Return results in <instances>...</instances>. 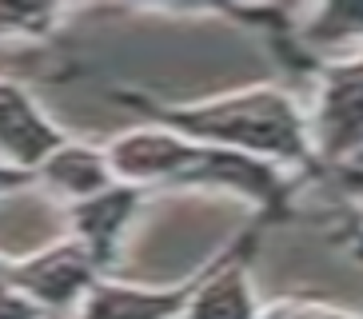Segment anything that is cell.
Listing matches in <instances>:
<instances>
[{
	"mask_svg": "<svg viewBox=\"0 0 363 319\" xmlns=\"http://www.w3.org/2000/svg\"><path fill=\"white\" fill-rule=\"evenodd\" d=\"M112 184H116V176H112L104 144H88V140L72 136L36 168V188H48L52 196H60L65 208L88 200V196H100Z\"/></svg>",
	"mask_w": 363,
	"mask_h": 319,
	"instance_id": "obj_9",
	"label": "cell"
},
{
	"mask_svg": "<svg viewBox=\"0 0 363 319\" xmlns=\"http://www.w3.org/2000/svg\"><path fill=\"white\" fill-rule=\"evenodd\" d=\"M24 188H36V176L33 172L16 168V164H9V160H0V200L4 196H16V191Z\"/></svg>",
	"mask_w": 363,
	"mask_h": 319,
	"instance_id": "obj_16",
	"label": "cell"
},
{
	"mask_svg": "<svg viewBox=\"0 0 363 319\" xmlns=\"http://www.w3.org/2000/svg\"><path fill=\"white\" fill-rule=\"evenodd\" d=\"M208 267L212 259H203L192 276L176 284H124V279L104 276L84 296L72 319H184L188 303L208 279Z\"/></svg>",
	"mask_w": 363,
	"mask_h": 319,
	"instance_id": "obj_6",
	"label": "cell"
},
{
	"mask_svg": "<svg viewBox=\"0 0 363 319\" xmlns=\"http://www.w3.org/2000/svg\"><path fill=\"white\" fill-rule=\"evenodd\" d=\"M0 319H48L33 299H24L9 279L0 276Z\"/></svg>",
	"mask_w": 363,
	"mask_h": 319,
	"instance_id": "obj_14",
	"label": "cell"
},
{
	"mask_svg": "<svg viewBox=\"0 0 363 319\" xmlns=\"http://www.w3.org/2000/svg\"><path fill=\"white\" fill-rule=\"evenodd\" d=\"M148 200L144 188H132V184H112L100 196H88L80 203H68V235L76 244L92 255V264L100 267V276H112V267L120 259V247L128 240V228L136 223L140 208Z\"/></svg>",
	"mask_w": 363,
	"mask_h": 319,
	"instance_id": "obj_7",
	"label": "cell"
},
{
	"mask_svg": "<svg viewBox=\"0 0 363 319\" xmlns=\"http://www.w3.org/2000/svg\"><path fill=\"white\" fill-rule=\"evenodd\" d=\"M267 228H276V223H267L264 216H252L212 255L208 279L200 284L184 319H264V299L252 287V259H256L259 244H264Z\"/></svg>",
	"mask_w": 363,
	"mask_h": 319,
	"instance_id": "obj_5",
	"label": "cell"
},
{
	"mask_svg": "<svg viewBox=\"0 0 363 319\" xmlns=\"http://www.w3.org/2000/svg\"><path fill=\"white\" fill-rule=\"evenodd\" d=\"M328 184H335L340 191H347V200L355 203V212H359V228H363V164H347V168H335L323 176Z\"/></svg>",
	"mask_w": 363,
	"mask_h": 319,
	"instance_id": "obj_15",
	"label": "cell"
},
{
	"mask_svg": "<svg viewBox=\"0 0 363 319\" xmlns=\"http://www.w3.org/2000/svg\"><path fill=\"white\" fill-rule=\"evenodd\" d=\"M308 136L320 180L335 168L363 164V52L328 60L311 80Z\"/></svg>",
	"mask_w": 363,
	"mask_h": 319,
	"instance_id": "obj_3",
	"label": "cell"
},
{
	"mask_svg": "<svg viewBox=\"0 0 363 319\" xmlns=\"http://www.w3.org/2000/svg\"><path fill=\"white\" fill-rule=\"evenodd\" d=\"M108 96L120 108H128L140 124L176 132L208 148L267 160L303 180H320L308 136V108L288 84H244L200 100H160L152 92L116 84L108 88Z\"/></svg>",
	"mask_w": 363,
	"mask_h": 319,
	"instance_id": "obj_1",
	"label": "cell"
},
{
	"mask_svg": "<svg viewBox=\"0 0 363 319\" xmlns=\"http://www.w3.org/2000/svg\"><path fill=\"white\" fill-rule=\"evenodd\" d=\"M0 276L24 299H33L48 319H72L84 296L104 279L92 255L72 235H60L28 255H0Z\"/></svg>",
	"mask_w": 363,
	"mask_h": 319,
	"instance_id": "obj_4",
	"label": "cell"
},
{
	"mask_svg": "<svg viewBox=\"0 0 363 319\" xmlns=\"http://www.w3.org/2000/svg\"><path fill=\"white\" fill-rule=\"evenodd\" d=\"M68 132L40 108L33 92L9 76H0V160L33 172L52 156Z\"/></svg>",
	"mask_w": 363,
	"mask_h": 319,
	"instance_id": "obj_8",
	"label": "cell"
},
{
	"mask_svg": "<svg viewBox=\"0 0 363 319\" xmlns=\"http://www.w3.org/2000/svg\"><path fill=\"white\" fill-rule=\"evenodd\" d=\"M112 176L120 184L156 191V188H184V191H224L240 196L252 208V216H264L267 223L296 220V196L303 188V176L284 172L267 160H252L240 152L208 148L196 140H184L176 132L140 124L128 128L104 144Z\"/></svg>",
	"mask_w": 363,
	"mask_h": 319,
	"instance_id": "obj_2",
	"label": "cell"
},
{
	"mask_svg": "<svg viewBox=\"0 0 363 319\" xmlns=\"http://www.w3.org/2000/svg\"><path fill=\"white\" fill-rule=\"evenodd\" d=\"M220 16L228 21H240L256 32L264 48L272 52V60L288 72V80L296 84H311L315 72L323 68V60L303 48V36H299V9H284V4H259V9H220Z\"/></svg>",
	"mask_w": 363,
	"mask_h": 319,
	"instance_id": "obj_10",
	"label": "cell"
},
{
	"mask_svg": "<svg viewBox=\"0 0 363 319\" xmlns=\"http://www.w3.org/2000/svg\"><path fill=\"white\" fill-rule=\"evenodd\" d=\"M299 36L315 60H340L363 52V4L335 0L320 9H299Z\"/></svg>",
	"mask_w": 363,
	"mask_h": 319,
	"instance_id": "obj_11",
	"label": "cell"
},
{
	"mask_svg": "<svg viewBox=\"0 0 363 319\" xmlns=\"http://www.w3.org/2000/svg\"><path fill=\"white\" fill-rule=\"evenodd\" d=\"M65 21L60 4H0V40H52Z\"/></svg>",
	"mask_w": 363,
	"mask_h": 319,
	"instance_id": "obj_12",
	"label": "cell"
},
{
	"mask_svg": "<svg viewBox=\"0 0 363 319\" xmlns=\"http://www.w3.org/2000/svg\"><path fill=\"white\" fill-rule=\"evenodd\" d=\"M264 319H363V311L340 308L328 299L315 296H284V299H267Z\"/></svg>",
	"mask_w": 363,
	"mask_h": 319,
	"instance_id": "obj_13",
	"label": "cell"
}]
</instances>
